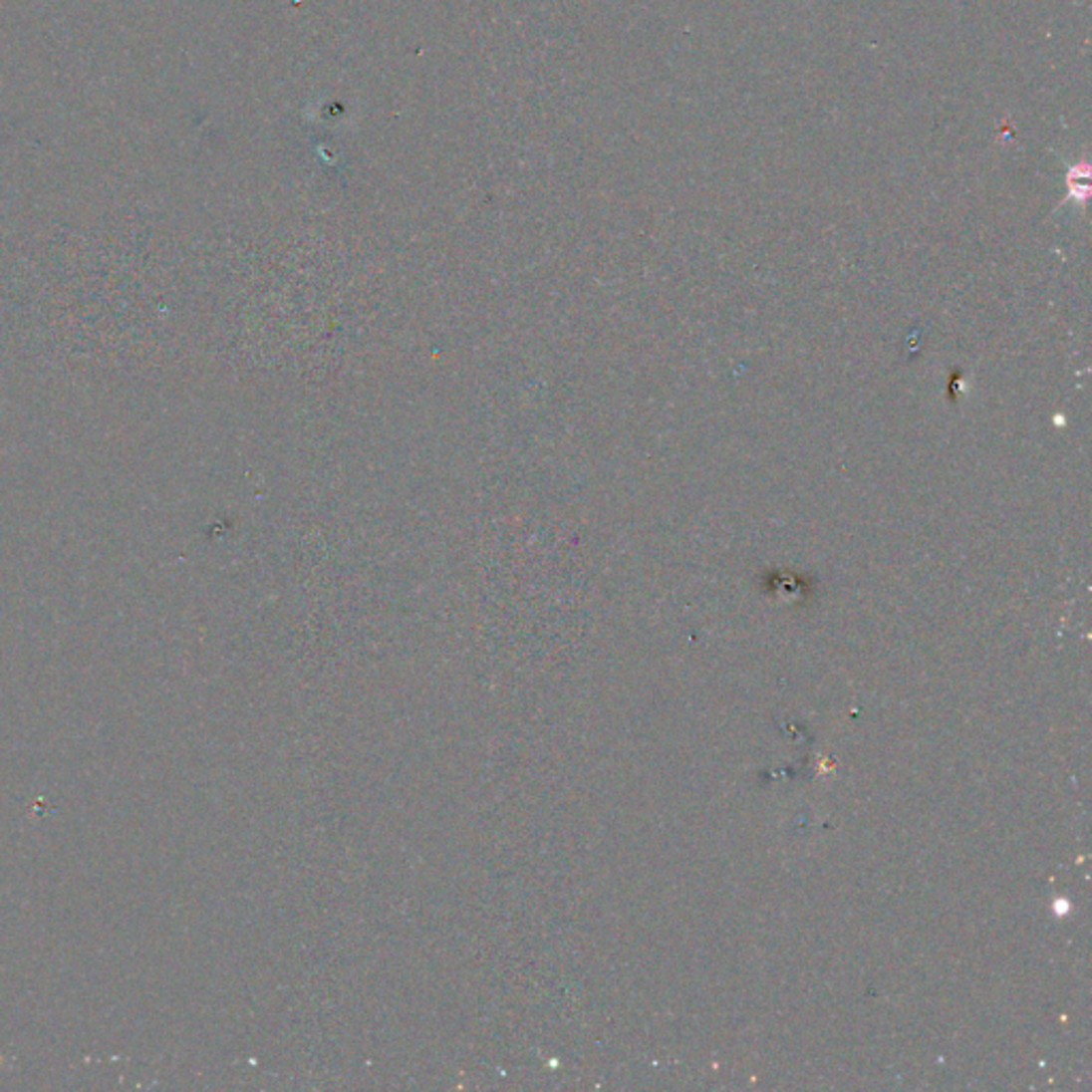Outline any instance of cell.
<instances>
[{
	"label": "cell",
	"instance_id": "1",
	"mask_svg": "<svg viewBox=\"0 0 1092 1092\" xmlns=\"http://www.w3.org/2000/svg\"><path fill=\"white\" fill-rule=\"evenodd\" d=\"M1092 171H1090V164L1086 158L1073 162L1067 166V186H1069V194L1065 201H1078L1080 205H1084L1088 201L1090 196V179Z\"/></svg>",
	"mask_w": 1092,
	"mask_h": 1092
}]
</instances>
